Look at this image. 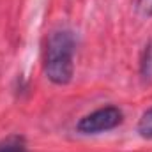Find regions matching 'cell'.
Wrapping results in <instances>:
<instances>
[{"label": "cell", "instance_id": "cell-1", "mask_svg": "<svg viewBox=\"0 0 152 152\" xmlns=\"http://www.w3.org/2000/svg\"><path fill=\"white\" fill-rule=\"evenodd\" d=\"M75 36L62 28L51 32L46 42L44 75L53 85H67L75 73Z\"/></svg>", "mask_w": 152, "mask_h": 152}, {"label": "cell", "instance_id": "cell-4", "mask_svg": "<svg viewBox=\"0 0 152 152\" xmlns=\"http://www.w3.org/2000/svg\"><path fill=\"white\" fill-rule=\"evenodd\" d=\"M138 134L142 138L152 140V108H149L138 120Z\"/></svg>", "mask_w": 152, "mask_h": 152}, {"label": "cell", "instance_id": "cell-5", "mask_svg": "<svg viewBox=\"0 0 152 152\" xmlns=\"http://www.w3.org/2000/svg\"><path fill=\"white\" fill-rule=\"evenodd\" d=\"M143 75H147V76L152 75V44L147 48V53H145V60H143Z\"/></svg>", "mask_w": 152, "mask_h": 152}, {"label": "cell", "instance_id": "cell-2", "mask_svg": "<svg viewBox=\"0 0 152 152\" xmlns=\"http://www.w3.org/2000/svg\"><path fill=\"white\" fill-rule=\"evenodd\" d=\"M122 120H124V113L117 106H104L85 115L76 124V129L83 134H97L115 129L118 124H122Z\"/></svg>", "mask_w": 152, "mask_h": 152}, {"label": "cell", "instance_id": "cell-6", "mask_svg": "<svg viewBox=\"0 0 152 152\" xmlns=\"http://www.w3.org/2000/svg\"><path fill=\"white\" fill-rule=\"evenodd\" d=\"M138 9L143 16L151 18L152 16V0H138Z\"/></svg>", "mask_w": 152, "mask_h": 152}, {"label": "cell", "instance_id": "cell-3", "mask_svg": "<svg viewBox=\"0 0 152 152\" xmlns=\"http://www.w3.org/2000/svg\"><path fill=\"white\" fill-rule=\"evenodd\" d=\"M0 152H28L25 138L14 134V136H9V138L2 140L0 142Z\"/></svg>", "mask_w": 152, "mask_h": 152}]
</instances>
